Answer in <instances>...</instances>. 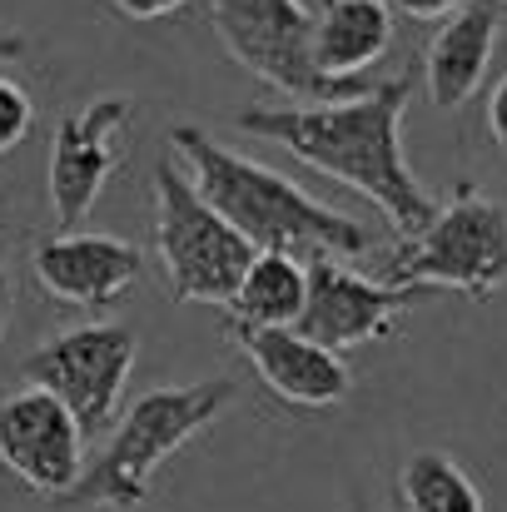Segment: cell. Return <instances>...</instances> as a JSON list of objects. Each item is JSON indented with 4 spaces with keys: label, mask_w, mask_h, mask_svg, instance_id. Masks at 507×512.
<instances>
[{
    "label": "cell",
    "mask_w": 507,
    "mask_h": 512,
    "mask_svg": "<svg viewBox=\"0 0 507 512\" xmlns=\"http://www.w3.org/2000/svg\"><path fill=\"white\" fill-rule=\"evenodd\" d=\"M209 15H214L224 55L234 65H244L254 80L294 95L299 105L348 100L373 85V80H329L314 70L309 15L294 0H214Z\"/></svg>",
    "instance_id": "obj_6"
},
{
    "label": "cell",
    "mask_w": 507,
    "mask_h": 512,
    "mask_svg": "<svg viewBox=\"0 0 507 512\" xmlns=\"http://www.w3.org/2000/svg\"><path fill=\"white\" fill-rule=\"evenodd\" d=\"M30 269H35V284L70 304V309H90V314H105L110 304H120L140 274H145V254L130 244V239H115V234H85V229H70V234H50L35 244L30 254Z\"/></svg>",
    "instance_id": "obj_11"
},
{
    "label": "cell",
    "mask_w": 507,
    "mask_h": 512,
    "mask_svg": "<svg viewBox=\"0 0 507 512\" xmlns=\"http://www.w3.org/2000/svg\"><path fill=\"white\" fill-rule=\"evenodd\" d=\"M498 30H503L498 0H468L463 10L443 20V30L433 35L423 55V85H428L433 110H463L478 95L498 50Z\"/></svg>",
    "instance_id": "obj_13"
},
{
    "label": "cell",
    "mask_w": 507,
    "mask_h": 512,
    "mask_svg": "<svg viewBox=\"0 0 507 512\" xmlns=\"http://www.w3.org/2000/svg\"><path fill=\"white\" fill-rule=\"evenodd\" d=\"M130 95H100L85 110H70L50 140V214L60 234L80 229L100 189L120 170V140L130 130Z\"/></svg>",
    "instance_id": "obj_10"
},
{
    "label": "cell",
    "mask_w": 507,
    "mask_h": 512,
    "mask_svg": "<svg viewBox=\"0 0 507 512\" xmlns=\"http://www.w3.org/2000/svg\"><path fill=\"white\" fill-rule=\"evenodd\" d=\"M0 468L40 498H65L85 473V433L70 408L25 383L0 398Z\"/></svg>",
    "instance_id": "obj_9"
},
{
    "label": "cell",
    "mask_w": 507,
    "mask_h": 512,
    "mask_svg": "<svg viewBox=\"0 0 507 512\" xmlns=\"http://www.w3.org/2000/svg\"><path fill=\"white\" fill-rule=\"evenodd\" d=\"M25 55H30V40L20 30L0 25V60H25Z\"/></svg>",
    "instance_id": "obj_22"
},
{
    "label": "cell",
    "mask_w": 507,
    "mask_h": 512,
    "mask_svg": "<svg viewBox=\"0 0 507 512\" xmlns=\"http://www.w3.org/2000/svg\"><path fill=\"white\" fill-rule=\"evenodd\" d=\"M140 334L130 324H80L45 339L25 363V383L55 393L85 438H105L115 428L125 383L135 373Z\"/></svg>",
    "instance_id": "obj_7"
},
{
    "label": "cell",
    "mask_w": 507,
    "mask_h": 512,
    "mask_svg": "<svg viewBox=\"0 0 507 512\" xmlns=\"http://www.w3.org/2000/svg\"><path fill=\"white\" fill-rule=\"evenodd\" d=\"M398 498L408 512H488L468 468L438 448H423L398 468Z\"/></svg>",
    "instance_id": "obj_16"
},
{
    "label": "cell",
    "mask_w": 507,
    "mask_h": 512,
    "mask_svg": "<svg viewBox=\"0 0 507 512\" xmlns=\"http://www.w3.org/2000/svg\"><path fill=\"white\" fill-rule=\"evenodd\" d=\"M388 5H398L408 20H448V15L463 10L468 0H388Z\"/></svg>",
    "instance_id": "obj_20"
},
{
    "label": "cell",
    "mask_w": 507,
    "mask_h": 512,
    "mask_svg": "<svg viewBox=\"0 0 507 512\" xmlns=\"http://www.w3.org/2000/svg\"><path fill=\"white\" fill-rule=\"evenodd\" d=\"M169 155L189 174L199 199L219 219H229L234 234L254 254H289V259L309 264V259H324V254L329 259H358L378 244V234L368 224H358L353 214H338L329 204H319L289 174L269 170L249 155H234L229 145H219L199 125H174Z\"/></svg>",
    "instance_id": "obj_2"
},
{
    "label": "cell",
    "mask_w": 507,
    "mask_h": 512,
    "mask_svg": "<svg viewBox=\"0 0 507 512\" xmlns=\"http://www.w3.org/2000/svg\"><path fill=\"white\" fill-rule=\"evenodd\" d=\"M413 100V75H393L368 85L363 95L324 100V105H249L234 115V130L269 140L304 160L309 170L329 174L358 189L368 204L388 214V224L413 239L438 214V199L418 184L403 155V115Z\"/></svg>",
    "instance_id": "obj_1"
},
{
    "label": "cell",
    "mask_w": 507,
    "mask_h": 512,
    "mask_svg": "<svg viewBox=\"0 0 507 512\" xmlns=\"http://www.w3.org/2000/svg\"><path fill=\"white\" fill-rule=\"evenodd\" d=\"M184 5L189 0H115V10L130 20H165V15H179Z\"/></svg>",
    "instance_id": "obj_19"
},
{
    "label": "cell",
    "mask_w": 507,
    "mask_h": 512,
    "mask_svg": "<svg viewBox=\"0 0 507 512\" xmlns=\"http://www.w3.org/2000/svg\"><path fill=\"white\" fill-rule=\"evenodd\" d=\"M294 5H299L304 15H319V10H324V5H334V0H294Z\"/></svg>",
    "instance_id": "obj_23"
},
{
    "label": "cell",
    "mask_w": 507,
    "mask_h": 512,
    "mask_svg": "<svg viewBox=\"0 0 507 512\" xmlns=\"http://www.w3.org/2000/svg\"><path fill=\"white\" fill-rule=\"evenodd\" d=\"M155 249L169 274L174 304H229L254 249L234 234L229 219H219L179 160L165 155L155 165Z\"/></svg>",
    "instance_id": "obj_5"
},
{
    "label": "cell",
    "mask_w": 507,
    "mask_h": 512,
    "mask_svg": "<svg viewBox=\"0 0 507 512\" xmlns=\"http://www.w3.org/2000/svg\"><path fill=\"white\" fill-rule=\"evenodd\" d=\"M309 299L299 314V334L324 343L329 353H348L363 343H383L398 334V324L433 299L423 284H383L368 274H353L343 259H309Z\"/></svg>",
    "instance_id": "obj_8"
},
{
    "label": "cell",
    "mask_w": 507,
    "mask_h": 512,
    "mask_svg": "<svg viewBox=\"0 0 507 512\" xmlns=\"http://www.w3.org/2000/svg\"><path fill=\"white\" fill-rule=\"evenodd\" d=\"M15 319V264H10V234L0 229V339Z\"/></svg>",
    "instance_id": "obj_18"
},
{
    "label": "cell",
    "mask_w": 507,
    "mask_h": 512,
    "mask_svg": "<svg viewBox=\"0 0 507 512\" xmlns=\"http://www.w3.org/2000/svg\"><path fill=\"white\" fill-rule=\"evenodd\" d=\"M498 5H507V0H498Z\"/></svg>",
    "instance_id": "obj_25"
},
{
    "label": "cell",
    "mask_w": 507,
    "mask_h": 512,
    "mask_svg": "<svg viewBox=\"0 0 507 512\" xmlns=\"http://www.w3.org/2000/svg\"><path fill=\"white\" fill-rule=\"evenodd\" d=\"M234 403L229 378L179 383V388H150L140 393L125 418L110 428L100 458L75 478L55 508H105V512H140L150 503V483L189 438H199L224 408Z\"/></svg>",
    "instance_id": "obj_3"
},
{
    "label": "cell",
    "mask_w": 507,
    "mask_h": 512,
    "mask_svg": "<svg viewBox=\"0 0 507 512\" xmlns=\"http://www.w3.org/2000/svg\"><path fill=\"white\" fill-rule=\"evenodd\" d=\"M224 329L249 358V368L259 373V383L294 408H338L353 393V373L343 353H329L324 343H314L299 329H259V324H234V319H224Z\"/></svg>",
    "instance_id": "obj_12"
},
{
    "label": "cell",
    "mask_w": 507,
    "mask_h": 512,
    "mask_svg": "<svg viewBox=\"0 0 507 512\" xmlns=\"http://www.w3.org/2000/svg\"><path fill=\"white\" fill-rule=\"evenodd\" d=\"M309 299V269L304 259L289 254H254L234 299L224 304L234 324H259V329H294Z\"/></svg>",
    "instance_id": "obj_15"
},
{
    "label": "cell",
    "mask_w": 507,
    "mask_h": 512,
    "mask_svg": "<svg viewBox=\"0 0 507 512\" xmlns=\"http://www.w3.org/2000/svg\"><path fill=\"white\" fill-rule=\"evenodd\" d=\"M393 45V5L388 0H334L309 15V55L329 80H363Z\"/></svg>",
    "instance_id": "obj_14"
},
{
    "label": "cell",
    "mask_w": 507,
    "mask_h": 512,
    "mask_svg": "<svg viewBox=\"0 0 507 512\" xmlns=\"http://www.w3.org/2000/svg\"><path fill=\"white\" fill-rule=\"evenodd\" d=\"M358 512H373V508H363V503H358Z\"/></svg>",
    "instance_id": "obj_24"
},
{
    "label": "cell",
    "mask_w": 507,
    "mask_h": 512,
    "mask_svg": "<svg viewBox=\"0 0 507 512\" xmlns=\"http://www.w3.org/2000/svg\"><path fill=\"white\" fill-rule=\"evenodd\" d=\"M383 284H423L433 294L453 289L478 304L493 299L507 284V204L473 184H458V194L438 204L428 229L388 259Z\"/></svg>",
    "instance_id": "obj_4"
},
{
    "label": "cell",
    "mask_w": 507,
    "mask_h": 512,
    "mask_svg": "<svg viewBox=\"0 0 507 512\" xmlns=\"http://www.w3.org/2000/svg\"><path fill=\"white\" fill-rule=\"evenodd\" d=\"M488 130H493V140L507 150V75L488 90Z\"/></svg>",
    "instance_id": "obj_21"
},
{
    "label": "cell",
    "mask_w": 507,
    "mask_h": 512,
    "mask_svg": "<svg viewBox=\"0 0 507 512\" xmlns=\"http://www.w3.org/2000/svg\"><path fill=\"white\" fill-rule=\"evenodd\" d=\"M30 125H35V105H30V95L20 90V80L0 75V155H10V150L30 135Z\"/></svg>",
    "instance_id": "obj_17"
}]
</instances>
